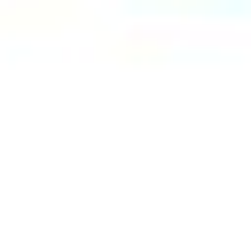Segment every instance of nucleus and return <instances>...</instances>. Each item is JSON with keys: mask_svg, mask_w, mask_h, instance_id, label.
Instances as JSON below:
<instances>
[]
</instances>
